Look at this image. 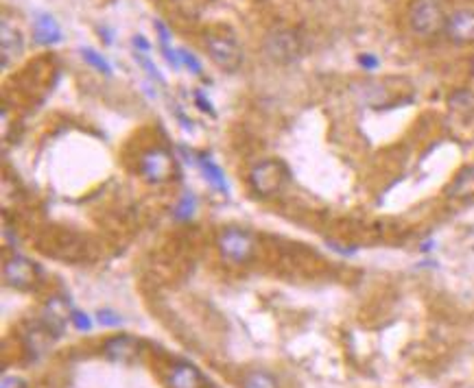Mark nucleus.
Masks as SVG:
<instances>
[{"instance_id":"nucleus-24","label":"nucleus","mask_w":474,"mask_h":388,"mask_svg":"<svg viewBox=\"0 0 474 388\" xmlns=\"http://www.w3.org/2000/svg\"><path fill=\"white\" fill-rule=\"evenodd\" d=\"M98 321H101L103 325H118L120 317H116L114 312H110V310H103V312H98Z\"/></svg>"},{"instance_id":"nucleus-4","label":"nucleus","mask_w":474,"mask_h":388,"mask_svg":"<svg viewBox=\"0 0 474 388\" xmlns=\"http://www.w3.org/2000/svg\"><path fill=\"white\" fill-rule=\"evenodd\" d=\"M287 181V168L280 160H262L249 170V186L260 196H276Z\"/></svg>"},{"instance_id":"nucleus-9","label":"nucleus","mask_w":474,"mask_h":388,"mask_svg":"<svg viewBox=\"0 0 474 388\" xmlns=\"http://www.w3.org/2000/svg\"><path fill=\"white\" fill-rule=\"evenodd\" d=\"M68 319H72V312L68 310V305H66V301H64V299L53 297L51 301H48V303L44 305L42 321H44V327H46L48 331H51V334L59 336V334L64 331V327H66Z\"/></svg>"},{"instance_id":"nucleus-13","label":"nucleus","mask_w":474,"mask_h":388,"mask_svg":"<svg viewBox=\"0 0 474 388\" xmlns=\"http://www.w3.org/2000/svg\"><path fill=\"white\" fill-rule=\"evenodd\" d=\"M446 194H448V199H453V201H466V199L474 196V164L463 166L455 175V179L451 181V186H448Z\"/></svg>"},{"instance_id":"nucleus-5","label":"nucleus","mask_w":474,"mask_h":388,"mask_svg":"<svg viewBox=\"0 0 474 388\" xmlns=\"http://www.w3.org/2000/svg\"><path fill=\"white\" fill-rule=\"evenodd\" d=\"M265 53L276 64H293L302 55V37L293 29H273L265 37Z\"/></svg>"},{"instance_id":"nucleus-16","label":"nucleus","mask_w":474,"mask_h":388,"mask_svg":"<svg viewBox=\"0 0 474 388\" xmlns=\"http://www.w3.org/2000/svg\"><path fill=\"white\" fill-rule=\"evenodd\" d=\"M451 107L455 112H461V114H472L474 112V94L468 92V90H459L451 96Z\"/></svg>"},{"instance_id":"nucleus-21","label":"nucleus","mask_w":474,"mask_h":388,"mask_svg":"<svg viewBox=\"0 0 474 388\" xmlns=\"http://www.w3.org/2000/svg\"><path fill=\"white\" fill-rule=\"evenodd\" d=\"M134 57H136V61H138V64H140V66H142V68L146 70V74H149V76H154V79L162 81V76H160L158 68L154 66V61L149 59V57H146L144 53H140V50H136V55H134Z\"/></svg>"},{"instance_id":"nucleus-12","label":"nucleus","mask_w":474,"mask_h":388,"mask_svg":"<svg viewBox=\"0 0 474 388\" xmlns=\"http://www.w3.org/2000/svg\"><path fill=\"white\" fill-rule=\"evenodd\" d=\"M168 388H204V375L188 362H178L168 373Z\"/></svg>"},{"instance_id":"nucleus-3","label":"nucleus","mask_w":474,"mask_h":388,"mask_svg":"<svg viewBox=\"0 0 474 388\" xmlns=\"http://www.w3.org/2000/svg\"><path fill=\"white\" fill-rule=\"evenodd\" d=\"M206 50H208V57L214 61V66L221 68L223 72H236L245 59L241 44L228 33H208Z\"/></svg>"},{"instance_id":"nucleus-26","label":"nucleus","mask_w":474,"mask_h":388,"mask_svg":"<svg viewBox=\"0 0 474 388\" xmlns=\"http://www.w3.org/2000/svg\"><path fill=\"white\" fill-rule=\"evenodd\" d=\"M134 46L140 48V53H142V50H149V48H151V46H149V42L144 40V35H136V37H134Z\"/></svg>"},{"instance_id":"nucleus-19","label":"nucleus","mask_w":474,"mask_h":388,"mask_svg":"<svg viewBox=\"0 0 474 388\" xmlns=\"http://www.w3.org/2000/svg\"><path fill=\"white\" fill-rule=\"evenodd\" d=\"M195 210H197V199H195L190 192H186V194L182 196V201L178 203L175 216H178V218H190V216L195 214Z\"/></svg>"},{"instance_id":"nucleus-10","label":"nucleus","mask_w":474,"mask_h":388,"mask_svg":"<svg viewBox=\"0 0 474 388\" xmlns=\"http://www.w3.org/2000/svg\"><path fill=\"white\" fill-rule=\"evenodd\" d=\"M138 347L140 343L134 339V336H127V334H120V336H114L110 339L103 347V353L114 360V362H132L136 355H138Z\"/></svg>"},{"instance_id":"nucleus-15","label":"nucleus","mask_w":474,"mask_h":388,"mask_svg":"<svg viewBox=\"0 0 474 388\" xmlns=\"http://www.w3.org/2000/svg\"><path fill=\"white\" fill-rule=\"evenodd\" d=\"M241 388H278V382L267 371H252L243 377Z\"/></svg>"},{"instance_id":"nucleus-20","label":"nucleus","mask_w":474,"mask_h":388,"mask_svg":"<svg viewBox=\"0 0 474 388\" xmlns=\"http://www.w3.org/2000/svg\"><path fill=\"white\" fill-rule=\"evenodd\" d=\"M178 53H180V59H182V64H184V66H186V68H188V70H190L192 74H202V61H199V59H197V57H195V55L190 53V50H186V48H180Z\"/></svg>"},{"instance_id":"nucleus-17","label":"nucleus","mask_w":474,"mask_h":388,"mask_svg":"<svg viewBox=\"0 0 474 388\" xmlns=\"http://www.w3.org/2000/svg\"><path fill=\"white\" fill-rule=\"evenodd\" d=\"M202 166H204V172H206L208 181H210V184H212L214 188H219V190H226V188H228V186H226V175H223V170H221L212 160H204Z\"/></svg>"},{"instance_id":"nucleus-11","label":"nucleus","mask_w":474,"mask_h":388,"mask_svg":"<svg viewBox=\"0 0 474 388\" xmlns=\"http://www.w3.org/2000/svg\"><path fill=\"white\" fill-rule=\"evenodd\" d=\"M22 35L9 22H3L0 27V53H3V68L9 66V61H16L22 55Z\"/></svg>"},{"instance_id":"nucleus-14","label":"nucleus","mask_w":474,"mask_h":388,"mask_svg":"<svg viewBox=\"0 0 474 388\" xmlns=\"http://www.w3.org/2000/svg\"><path fill=\"white\" fill-rule=\"evenodd\" d=\"M33 37H35L37 44H44V46L62 42V29H59L57 20L53 16H48V13L37 16L35 22H33Z\"/></svg>"},{"instance_id":"nucleus-27","label":"nucleus","mask_w":474,"mask_h":388,"mask_svg":"<svg viewBox=\"0 0 474 388\" xmlns=\"http://www.w3.org/2000/svg\"><path fill=\"white\" fill-rule=\"evenodd\" d=\"M470 72H472V76H474V57H472V61H470Z\"/></svg>"},{"instance_id":"nucleus-18","label":"nucleus","mask_w":474,"mask_h":388,"mask_svg":"<svg viewBox=\"0 0 474 388\" xmlns=\"http://www.w3.org/2000/svg\"><path fill=\"white\" fill-rule=\"evenodd\" d=\"M81 57L94 68V70H98V72H103V74H110L112 72V66L105 61V57H101L96 53V50H92V48H81Z\"/></svg>"},{"instance_id":"nucleus-25","label":"nucleus","mask_w":474,"mask_h":388,"mask_svg":"<svg viewBox=\"0 0 474 388\" xmlns=\"http://www.w3.org/2000/svg\"><path fill=\"white\" fill-rule=\"evenodd\" d=\"M195 100H197L199 110H202V112H208V114H212V116H214V110H212V105H210V100H208V98H204V94H202V92H197V94H195Z\"/></svg>"},{"instance_id":"nucleus-6","label":"nucleus","mask_w":474,"mask_h":388,"mask_svg":"<svg viewBox=\"0 0 474 388\" xmlns=\"http://www.w3.org/2000/svg\"><path fill=\"white\" fill-rule=\"evenodd\" d=\"M138 168L149 184H164L175 175V158L166 148H149L140 155Z\"/></svg>"},{"instance_id":"nucleus-23","label":"nucleus","mask_w":474,"mask_h":388,"mask_svg":"<svg viewBox=\"0 0 474 388\" xmlns=\"http://www.w3.org/2000/svg\"><path fill=\"white\" fill-rule=\"evenodd\" d=\"M70 321L74 323V327H77V329H83V331H90V327H92L88 314H81V312H72V319H70Z\"/></svg>"},{"instance_id":"nucleus-22","label":"nucleus","mask_w":474,"mask_h":388,"mask_svg":"<svg viewBox=\"0 0 474 388\" xmlns=\"http://www.w3.org/2000/svg\"><path fill=\"white\" fill-rule=\"evenodd\" d=\"M359 64H361L363 70H369V72H371V70H376V68L381 66V61H378L376 57H374L371 53H363V55H359Z\"/></svg>"},{"instance_id":"nucleus-7","label":"nucleus","mask_w":474,"mask_h":388,"mask_svg":"<svg viewBox=\"0 0 474 388\" xmlns=\"http://www.w3.org/2000/svg\"><path fill=\"white\" fill-rule=\"evenodd\" d=\"M444 35L457 46L474 44V9H457L446 18Z\"/></svg>"},{"instance_id":"nucleus-8","label":"nucleus","mask_w":474,"mask_h":388,"mask_svg":"<svg viewBox=\"0 0 474 388\" xmlns=\"http://www.w3.org/2000/svg\"><path fill=\"white\" fill-rule=\"evenodd\" d=\"M3 277L13 288H29L37 281V266L24 255H11L3 266Z\"/></svg>"},{"instance_id":"nucleus-1","label":"nucleus","mask_w":474,"mask_h":388,"mask_svg":"<svg viewBox=\"0 0 474 388\" xmlns=\"http://www.w3.org/2000/svg\"><path fill=\"white\" fill-rule=\"evenodd\" d=\"M446 18L439 0H415L409 9V27L420 37H433L444 33Z\"/></svg>"},{"instance_id":"nucleus-2","label":"nucleus","mask_w":474,"mask_h":388,"mask_svg":"<svg viewBox=\"0 0 474 388\" xmlns=\"http://www.w3.org/2000/svg\"><path fill=\"white\" fill-rule=\"evenodd\" d=\"M216 249H219L223 260L234 262V264H247L256 255L258 242L252 234H249V231L230 227V229L221 231L219 234Z\"/></svg>"}]
</instances>
